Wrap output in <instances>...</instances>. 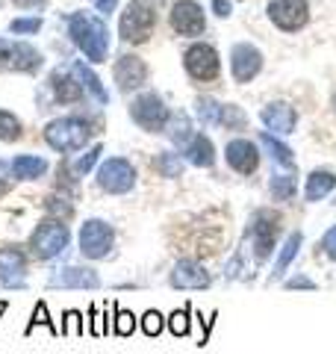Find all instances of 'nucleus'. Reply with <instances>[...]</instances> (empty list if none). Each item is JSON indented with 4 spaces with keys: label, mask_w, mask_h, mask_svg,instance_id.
<instances>
[{
    "label": "nucleus",
    "mask_w": 336,
    "mask_h": 354,
    "mask_svg": "<svg viewBox=\"0 0 336 354\" xmlns=\"http://www.w3.org/2000/svg\"><path fill=\"white\" fill-rule=\"evenodd\" d=\"M68 32L74 44L86 53V59L92 62H104L106 59V50H109V36H106V27L104 21L88 15V12H74L68 21Z\"/></svg>",
    "instance_id": "obj_1"
},
{
    "label": "nucleus",
    "mask_w": 336,
    "mask_h": 354,
    "mask_svg": "<svg viewBox=\"0 0 336 354\" xmlns=\"http://www.w3.org/2000/svg\"><path fill=\"white\" fill-rule=\"evenodd\" d=\"M88 136H92V127L83 118H56L44 127V142L59 153L80 151L88 142Z\"/></svg>",
    "instance_id": "obj_2"
},
{
    "label": "nucleus",
    "mask_w": 336,
    "mask_h": 354,
    "mask_svg": "<svg viewBox=\"0 0 336 354\" xmlns=\"http://www.w3.org/2000/svg\"><path fill=\"white\" fill-rule=\"evenodd\" d=\"M68 242H71L68 227H65L62 221H56V218H48V221H41V225L32 230L30 248H32V254H36L39 260H53V257H59V254L68 248Z\"/></svg>",
    "instance_id": "obj_3"
},
{
    "label": "nucleus",
    "mask_w": 336,
    "mask_h": 354,
    "mask_svg": "<svg viewBox=\"0 0 336 354\" xmlns=\"http://www.w3.org/2000/svg\"><path fill=\"white\" fill-rule=\"evenodd\" d=\"M153 24H156V15L148 3H142V0H133V3L124 9V15H121V24H118V32L124 41H133V44H142L151 39L153 32Z\"/></svg>",
    "instance_id": "obj_4"
},
{
    "label": "nucleus",
    "mask_w": 336,
    "mask_h": 354,
    "mask_svg": "<svg viewBox=\"0 0 336 354\" xmlns=\"http://www.w3.org/2000/svg\"><path fill=\"white\" fill-rule=\"evenodd\" d=\"M133 183H136V169H133L124 157H109L97 169V186L104 192L124 195V192L133 189Z\"/></svg>",
    "instance_id": "obj_5"
},
{
    "label": "nucleus",
    "mask_w": 336,
    "mask_h": 354,
    "mask_svg": "<svg viewBox=\"0 0 336 354\" xmlns=\"http://www.w3.org/2000/svg\"><path fill=\"white\" fill-rule=\"evenodd\" d=\"M112 242H115V234L106 221L100 218H88L80 227V254L88 260H100L112 251Z\"/></svg>",
    "instance_id": "obj_6"
},
{
    "label": "nucleus",
    "mask_w": 336,
    "mask_h": 354,
    "mask_svg": "<svg viewBox=\"0 0 336 354\" xmlns=\"http://www.w3.org/2000/svg\"><path fill=\"white\" fill-rule=\"evenodd\" d=\"M41 65V53L27 41L0 39V71H36Z\"/></svg>",
    "instance_id": "obj_7"
},
{
    "label": "nucleus",
    "mask_w": 336,
    "mask_h": 354,
    "mask_svg": "<svg viewBox=\"0 0 336 354\" xmlns=\"http://www.w3.org/2000/svg\"><path fill=\"white\" fill-rule=\"evenodd\" d=\"M130 115L142 130H148V133L165 130V124H168V106L162 104V97L153 95V92L136 97L133 106H130Z\"/></svg>",
    "instance_id": "obj_8"
},
{
    "label": "nucleus",
    "mask_w": 336,
    "mask_h": 354,
    "mask_svg": "<svg viewBox=\"0 0 336 354\" xmlns=\"http://www.w3.org/2000/svg\"><path fill=\"white\" fill-rule=\"evenodd\" d=\"M277 218L268 213V209H256L254 218H251V227H248V236H251V248H254V257L256 260H265L268 254L274 251V239H277Z\"/></svg>",
    "instance_id": "obj_9"
},
{
    "label": "nucleus",
    "mask_w": 336,
    "mask_h": 354,
    "mask_svg": "<svg viewBox=\"0 0 336 354\" xmlns=\"http://www.w3.org/2000/svg\"><path fill=\"white\" fill-rule=\"evenodd\" d=\"M268 18H272L280 30L295 32L307 24L310 6H307V0H272V3H268Z\"/></svg>",
    "instance_id": "obj_10"
},
{
    "label": "nucleus",
    "mask_w": 336,
    "mask_h": 354,
    "mask_svg": "<svg viewBox=\"0 0 336 354\" xmlns=\"http://www.w3.org/2000/svg\"><path fill=\"white\" fill-rule=\"evenodd\" d=\"M183 65H186V71L195 77V80H216L218 77V53L216 48H209V44H192V48L186 50V57H183Z\"/></svg>",
    "instance_id": "obj_11"
},
{
    "label": "nucleus",
    "mask_w": 336,
    "mask_h": 354,
    "mask_svg": "<svg viewBox=\"0 0 336 354\" xmlns=\"http://www.w3.org/2000/svg\"><path fill=\"white\" fill-rule=\"evenodd\" d=\"M171 27H174V32H180V36H200L207 27L204 9H200L195 0H177L171 6Z\"/></svg>",
    "instance_id": "obj_12"
},
{
    "label": "nucleus",
    "mask_w": 336,
    "mask_h": 354,
    "mask_svg": "<svg viewBox=\"0 0 336 354\" xmlns=\"http://www.w3.org/2000/svg\"><path fill=\"white\" fill-rule=\"evenodd\" d=\"M263 68V53L254 44H236L230 53V71L236 83H251Z\"/></svg>",
    "instance_id": "obj_13"
},
{
    "label": "nucleus",
    "mask_w": 336,
    "mask_h": 354,
    "mask_svg": "<svg viewBox=\"0 0 336 354\" xmlns=\"http://www.w3.org/2000/svg\"><path fill=\"white\" fill-rule=\"evenodd\" d=\"M50 286H62V290H97L100 278H97L95 269L68 266V269H56L50 274Z\"/></svg>",
    "instance_id": "obj_14"
},
{
    "label": "nucleus",
    "mask_w": 336,
    "mask_h": 354,
    "mask_svg": "<svg viewBox=\"0 0 336 354\" xmlns=\"http://www.w3.org/2000/svg\"><path fill=\"white\" fill-rule=\"evenodd\" d=\"M171 286L174 290H207L209 286V272L200 263L180 260L171 272Z\"/></svg>",
    "instance_id": "obj_15"
},
{
    "label": "nucleus",
    "mask_w": 336,
    "mask_h": 354,
    "mask_svg": "<svg viewBox=\"0 0 336 354\" xmlns=\"http://www.w3.org/2000/svg\"><path fill=\"white\" fill-rule=\"evenodd\" d=\"M144 80H148V65L139 57L127 53V57H121L115 62V83L121 86V92H133V88L144 86Z\"/></svg>",
    "instance_id": "obj_16"
},
{
    "label": "nucleus",
    "mask_w": 336,
    "mask_h": 354,
    "mask_svg": "<svg viewBox=\"0 0 336 354\" xmlns=\"http://www.w3.org/2000/svg\"><path fill=\"white\" fill-rule=\"evenodd\" d=\"M27 281V260L18 248H0V283L3 286H24Z\"/></svg>",
    "instance_id": "obj_17"
},
{
    "label": "nucleus",
    "mask_w": 336,
    "mask_h": 354,
    "mask_svg": "<svg viewBox=\"0 0 336 354\" xmlns=\"http://www.w3.org/2000/svg\"><path fill=\"white\" fill-rule=\"evenodd\" d=\"M224 153H227V165L230 169H236L239 174H251V171H256V165H260L256 145L248 142V139H233Z\"/></svg>",
    "instance_id": "obj_18"
},
{
    "label": "nucleus",
    "mask_w": 336,
    "mask_h": 354,
    "mask_svg": "<svg viewBox=\"0 0 336 354\" xmlns=\"http://www.w3.org/2000/svg\"><path fill=\"white\" fill-rule=\"evenodd\" d=\"M260 118H263V124H265L268 130H274V133H292V130H295V121H298L295 109L289 106V104H283V101L263 106Z\"/></svg>",
    "instance_id": "obj_19"
},
{
    "label": "nucleus",
    "mask_w": 336,
    "mask_h": 354,
    "mask_svg": "<svg viewBox=\"0 0 336 354\" xmlns=\"http://www.w3.org/2000/svg\"><path fill=\"white\" fill-rule=\"evenodd\" d=\"M186 160L192 165H200V169H209L212 162H216V148H212V142L204 136V133H195L192 139H189V145L183 148Z\"/></svg>",
    "instance_id": "obj_20"
},
{
    "label": "nucleus",
    "mask_w": 336,
    "mask_h": 354,
    "mask_svg": "<svg viewBox=\"0 0 336 354\" xmlns=\"http://www.w3.org/2000/svg\"><path fill=\"white\" fill-rule=\"evenodd\" d=\"M50 86H53L56 101H62V104H77V101H83V83L74 80V77H68V74L53 71Z\"/></svg>",
    "instance_id": "obj_21"
},
{
    "label": "nucleus",
    "mask_w": 336,
    "mask_h": 354,
    "mask_svg": "<svg viewBox=\"0 0 336 354\" xmlns=\"http://www.w3.org/2000/svg\"><path fill=\"white\" fill-rule=\"evenodd\" d=\"M336 189V174L328 169H316L307 177V201H321L324 195H330Z\"/></svg>",
    "instance_id": "obj_22"
},
{
    "label": "nucleus",
    "mask_w": 336,
    "mask_h": 354,
    "mask_svg": "<svg viewBox=\"0 0 336 354\" xmlns=\"http://www.w3.org/2000/svg\"><path fill=\"white\" fill-rule=\"evenodd\" d=\"M44 171H48V162H44L41 157H15L12 160V174L18 177V180H36V177H41Z\"/></svg>",
    "instance_id": "obj_23"
},
{
    "label": "nucleus",
    "mask_w": 336,
    "mask_h": 354,
    "mask_svg": "<svg viewBox=\"0 0 336 354\" xmlns=\"http://www.w3.org/2000/svg\"><path fill=\"white\" fill-rule=\"evenodd\" d=\"M71 71H74V77H77V80H80V83H83V88H88V92H92V95L97 97V101H100V104H106V101H109L106 88H104V86H100V80H97V74H95L92 68H88V65H86V62H74V65H71Z\"/></svg>",
    "instance_id": "obj_24"
},
{
    "label": "nucleus",
    "mask_w": 336,
    "mask_h": 354,
    "mask_svg": "<svg viewBox=\"0 0 336 354\" xmlns=\"http://www.w3.org/2000/svg\"><path fill=\"white\" fill-rule=\"evenodd\" d=\"M301 242H304V236H301V234H289V239L283 242V248H280V254H277V263H274V274H272V278H280V274L289 269V263L298 257Z\"/></svg>",
    "instance_id": "obj_25"
},
{
    "label": "nucleus",
    "mask_w": 336,
    "mask_h": 354,
    "mask_svg": "<svg viewBox=\"0 0 336 354\" xmlns=\"http://www.w3.org/2000/svg\"><path fill=\"white\" fill-rule=\"evenodd\" d=\"M260 145H263V148H265L268 153H272V160H274V162L286 165V169H292V165H295L292 148H286L283 142H277V139L272 136V133H263V136H260Z\"/></svg>",
    "instance_id": "obj_26"
},
{
    "label": "nucleus",
    "mask_w": 336,
    "mask_h": 354,
    "mask_svg": "<svg viewBox=\"0 0 336 354\" xmlns=\"http://www.w3.org/2000/svg\"><path fill=\"white\" fill-rule=\"evenodd\" d=\"M156 171L162 177H183V160L180 153H171V151H162L156 157Z\"/></svg>",
    "instance_id": "obj_27"
},
{
    "label": "nucleus",
    "mask_w": 336,
    "mask_h": 354,
    "mask_svg": "<svg viewBox=\"0 0 336 354\" xmlns=\"http://www.w3.org/2000/svg\"><path fill=\"white\" fill-rule=\"evenodd\" d=\"M295 189H298V183H295L292 174H274L272 177V195H274V201H289V198L295 195Z\"/></svg>",
    "instance_id": "obj_28"
},
{
    "label": "nucleus",
    "mask_w": 336,
    "mask_h": 354,
    "mask_svg": "<svg viewBox=\"0 0 336 354\" xmlns=\"http://www.w3.org/2000/svg\"><path fill=\"white\" fill-rule=\"evenodd\" d=\"M221 104L218 101H212V97H200L198 101V118L204 121L207 127H216V124H221Z\"/></svg>",
    "instance_id": "obj_29"
},
{
    "label": "nucleus",
    "mask_w": 336,
    "mask_h": 354,
    "mask_svg": "<svg viewBox=\"0 0 336 354\" xmlns=\"http://www.w3.org/2000/svg\"><path fill=\"white\" fill-rule=\"evenodd\" d=\"M168 136H171V142H177L180 148H186V145H189V139L195 136L192 127H189V118H186V115H174V118H171V130H168Z\"/></svg>",
    "instance_id": "obj_30"
},
{
    "label": "nucleus",
    "mask_w": 336,
    "mask_h": 354,
    "mask_svg": "<svg viewBox=\"0 0 336 354\" xmlns=\"http://www.w3.org/2000/svg\"><path fill=\"white\" fill-rule=\"evenodd\" d=\"M21 136V124L12 113H6V109H0V139L3 142H15Z\"/></svg>",
    "instance_id": "obj_31"
},
{
    "label": "nucleus",
    "mask_w": 336,
    "mask_h": 354,
    "mask_svg": "<svg viewBox=\"0 0 336 354\" xmlns=\"http://www.w3.org/2000/svg\"><path fill=\"white\" fill-rule=\"evenodd\" d=\"M221 124L227 127V130H242L245 127V113L239 106H233V104H227L221 109Z\"/></svg>",
    "instance_id": "obj_32"
},
{
    "label": "nucleus",
    "mask_w": 336,
    "mask_h": 354,
    "mask_svg": "<svg viewBox=\"0 0 336 354\" xmlns=\"http://www.w3.org/2000/svg\"><path fill=\"white\" fill-rule=\"evenodd\" d=\"M36 325H44V328H48L50 330V334L56 337V334H59V328H56L53 322H50V316H48V307H44L41 301L36 304V310H32V322L27 325V334H32V328H36Z\"/></svg>",
    "instance_id": "obj_33"
},
{
    "label": "nucleus",
    "mask_w": 336,
    "mask_h": 354,
    "mask_svg": "<svg viewBox=\"0 0 336 354\" xmlns=\"http://www.w3.org/2000/svg\"><path fill=\"white\" fill-rule=\"evenodd\" d=\"M168 328H171L174 337H186L189 334V310H177V313H171Z\"/></svg>",
    "instance_id": "obj_34"
},
{
    "label": "nucleus",
    "mask_w": 336,
    "mask_h": 354,
    "mask_svg": "<svg viewBox=\"0 0 336 354\" xmlns=\"http://www.w3.org/2000/svg\"><path fill=\"white\" fill-rule=\"evenodd\" d=\"M62 334H71V337H83V334H86L83 316L77 313V310H68V313H65V328H62Z\"/></svg>",
    "instance_id": "obj_35"
},
{
    "label": "nucleus",
    "mask_w": 336,
    "mask_h": 354,
    "mask_svg": "<svg viewBox=\"0 0 336 354\" xmlns=\"http://www.w3.org/2000/svg\"><path fill=\"white\" fill-rule=\"evenodd\" d=\"M100 153H104V148H100V145H95V148H88V151L83 153V157H80V160H77V165H74V169H77V171H80V174H86V171H92V169H95V162H97V157H100Z\"/></svg>",
    "instance_id": "obj_36"
},
{
    "label": "nucleus",
    "mask_w": 336,
    "mask_h": 354,
    "mask_svg": "<svg viewBox=\"0 0 336 354\" xmlns=\"http://www.w3.org/2000/svg\"><path fill=\"white\" fill-rule=\"evenodd\" d=\"M142 330H144L148 337H160V330H162V316L156 313V310L144 313V316H142Z\"/></svg>",
    "instance_id": "obj_37"
},
{
    "label": "nucleus",
    "mask_w": 336,
    "mask_h": 354,
    "mask_svg": "<svg viewBox=\"0 0 336 354\" xmlns=\"http://www.w3.org/2000/svg\"><path fill=\"white\" fill-rule=\"evenodd\" d=\"M133 328H136V322H133V313H127V310H118V313H115V334L118 337H130Z\"/></svg>",
    "instance_id": "obj_38"
},
{
    "label": "nucleus",
    "mask_w": 336,
    "mask_h": 354,
    "mask_svg": "<svg viewBox=\"0 0 336 354\" xmlns=\"http://www.w3.org/2000/svg\"><path fill=\"white\" fill-rule=\"evenodd\" d=\"M39 27H41L39 18H15L12 24H9V30H12V32H36Z\"/></svg>",
    "instance_id": "obj_39"
},
{
    "label": "nucleus",
    "mask_w": 336,
    "mask_h": 354,
    "mask_svg": "<svg viewBox=\"0 0 336 354\" xmlns=\"http://www.w3.org/2000/svg\"><path fill=\"white\" fill-rule=\"evenodd\" d=\"M321 248H324V254H328L330 260H336V227H330L328 234H324V239H321Z\"/></svg>",
    "instance_id": "obj_40"
},
{
    "label": "nucleus",
    "mask_w": 336,
    "mask_h": 354,
    "mask_svg": "<svg viewBox=\"0 0 336 354\" xmlns=\"http://www.w3.org/2000/svg\"><path fill=\"white\" fill-rule=\"evenodd\" d=\"M286 290H316V283H312L310 278H304V274H298V278L286 281Z\"/></svg>",
    "instance_id": "obj_41"
},
{
    "label": "nucleus",
    "mask_w": 336,
    "mask_h": 354,
    "mask_svg": "<svg viewBox=\"0 0 336 354\" xmlns=\"http://www.w3.org/2000/svg\"><path fill=\"white\" fill-rule=\"evenodd\" d=\"M212 12L218 18H227L230 15V0H212Z\"/></svg>",
    "instance_id": "obj_42"
},
{
    "label": "nucleus",
    "mask_w": 336,
    "mask_h": 354,
    "mask_svg": "<svg viewBox=\"0 0 336 354\" xmlns=\"http://www.w3.org/2000/svg\"><path fill=\"white\" fill-rule=\"evenodd\" d=\"M9 171H12V165H6L0 160V192H6V186H9Z\"/></svg>",
    "instance_id": "obj_43"
},
{
    "label": "nucleus",
    "mask_w": 336,
    "mask_h": 354,
    "mask_svg": "<svg viewBox=\"0 0 336 354\" xmlns=\"http://www.w3.org/2000/svg\"><path fill=\"white\" fill-rule=\"evenodd\" d=\"M95 6L100 9V12H112V9L118 6V0H95Z\"/></svg>",
    "instance_id": "obj_44"
},
{
    "label": "nucleus",
    "mask_w": 336,
    "mask_h": 354,
    "mask_svg": "<svg viewBox=\"0 0 336 354\" xmlns=\"http://www.w3.org/2000/svg\"><path fill=\"white\" fill-rule=\"evenodd\" d=\"M333 106H336V95H333Z\"/></svg>",
    "instance_id": "obj_45"
}]
</instances>
